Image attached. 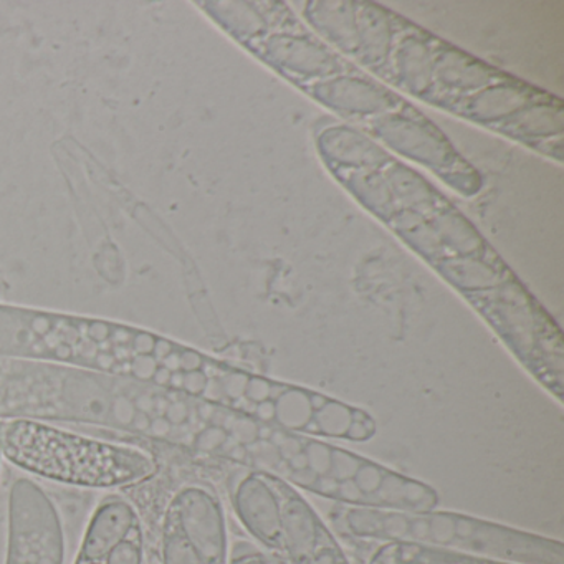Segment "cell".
Masks as SVG:
<instances>
[{
  "label": "cell",
  "mask_w": 564,
  "mask_h": 564,
  "mask_svg": "<svg viewBox=\"0 0 564 564\" xmlns=\"http://www.w3.org/2000/svg\"><path fill=\"white\" fill-rule=\"evenodd\" d=\"M232 503L243 527L269 550L282 544V500L279 477L269 471H250L232 491Z\"/></svg>",
  "instance_id": "obj_6"
},
{
  "label": "cell",
  "mask_w": 564,
  "mask_h": 564,
  "mask_svg": "<svg viewBox=\"0 0 564 564\" xmlns=\"http://www.w3.org/2000/svg\"><path fill=\"white\" fill-rule=\"evenodd\" d=\"M343 524L365 540L422 544L514 564H564L561 541L452 511L348 508Z\"/></svg>",
  "instance_id": "obj_4"
},
{
  "label": "cell",
  "mask_w": 564,
  "mask_h": 564,
  "mask_svg": "<svg viewBox=\"0 0 564 564\" xmlns=\"http://www.w3.org/2000/svg\"><path fill=\"white\" fill-rule=\"evenodd\" d=\"M0 454L32 477L75 487H134L160 474V458L141 445L28 419L0 421Z\"/></svg>",
  "instance_id": "obj_3"
},
{
  "label": "cell",
  "mask_w": 564,
  "mask_h": 564,
  "mask_svg": "<svg viewBox=\"0 0 564 564\" xmlns=\"http://www.w3.org/2000/svg\"><path fill=\"white\" fill-rule=\"evenodd\" d=\"M108 553H110V551H108ZM107 554L100 557L82 556V554H78L75 564H105V557H107Z\"/></svg>",
  "instance_id": "obj_10"
},
{
  "label": "cell",
  "mask_w": 564,
  "mask_h": 564,
  "mask_svg": "<svg viewBox=\"0 0 564 564\" xmlns=\"http://www.w3.org/2000/svg\"><path fill=\"white\" fill-rule=\"evenodd\" d=\"M236 564H269L263 557L260 556H243Z\"/></svg>",
  "instance_id": "obj_11"
},
{
  "label": "cell",
  "mask_w": 564,
  "mask_h": 564,
  "mask_svg": "<svg viewBox=\"0 0 564 564\" xmlns=\"http://www.w3.org/2000/svg\"><path fill=\"white\" fill-rule=\"evenodd\" d=\"M394 560L395 564H514L494 557L411 543H394Z\"/></svg>",
  "instance_id": "obj_8"
},
{
  "label": "cell",
  "mask_w": 564,
  "mask_h": 564,
  "mask_svg": "<svg viewBox=\"0 0 564 564\" xmlns=\"http://www.w3.org/2000/svg\"><path fill=\"white\" fill-rule=\"evenodd\" d=\"M280 451L286 455L285 471L292 484L349 508L422 513L437 507L434 488L343 448L286 437Z\"/></svg>",
  "instance_id": "obj_5"
},
{
  "label": "cell",
  "mask_w": 564,
  "mask_h": 564,
  "mask_svg": "<svg viewBox=\"0 0 564 564\" xmlns=\"http://www.w3.org/2000/svg\"><path fill=\"white\" fill-rule=\"evenodd\" d=\"M282 500V544L280 551L293 564H302L315 553L323 541L322 521L316 517L305 498L289 484L279 478Z\"/></svg>",
  "instance_id": "obj_7"
},
{
  "label": "cell",
  "mask_w": 564,
  "mask_h": 564,
  "mask_svg": "<svg viewBox=\"0 0 564 564\" xmlns=\"http://www.w3.org/2000/svg\"><path fill=\"white\" fill-rule=\"evenodd\" d=\"M209 402L137 379L0 356V421L28 419L124 432L184 451L224 441Z\"/></svg>",
  "instance_id": "obj_1"
},
{
  "label": "cell",
  "mask_w": 564,
  "mask_h": 564,
  "mask_svg": "<svg viewBox=\"0 0 564 564\" xmlns=\"http://www.w3.org/2000/svg\"><path fill=\"white\" fill-rule=\"evenodd\" d=\"M302 564H343L341 557H339L338 551L333 544L319 543L316 547L315 553Z\"/></svg>",
  "instance_id": "obj_9"
},
{
  "label": "cell",
  "mask_w": 564,
  "mask_h": 564,
  "mask_svg": "<svg viewBox=\"0 0 564 564\" xmlns=\"http://www.w3.org/2000/svg\"><path fill=\"white\" fill-rule=\"evenodd\" d=\"M0 356L137 379L214 402L224 369L194 349L123 323L0 306Z\"/></svg>",
  "instance_id": "obj_2"
}]
</instances>
